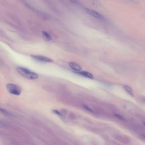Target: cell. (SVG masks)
<instances>
[{
	"label": "cell",
	"mask_w": 145,
	"mask_h": 145,
	"mask_svg": "<svg viewBox=\"0 0 145 145\" xmlns=\"http://www.w3.org/2000/svg\"><path fill=\"white\" fill-rule=\"evenodd\" d=\"M17 70L22 77L30 80H35L38 78V75L35 72L22 67H18Z\"/></svg>",
	"instance_id": "6da1fadb"
},
{
	"label": "cell",
	"mask_w": 145,
	"mask_h": 145,
	"mask_svg": "<svg viewBox=\"0 0 145 145\" xmlns=\"http://www.w3.org/2000/svg\"><path fill=\"white\" fill-rule=\"evenodd\" d=\"M6 88L9 92L12 94L19 95L21 93V88L15 84L9 83L7 85Z\"/></svg>",
	"instance_id": "7a4b0ae2"
},
{
	"label": "cell",
	"mask_w": 145,
	"mask_h": 145,
	"mask_svg": "<svg viewBox=\"0 0 145 145\" xmlns=\"http://www.w3.org/2000/svg\"><path fill=\"white\" fill-rule=\"evenodd\" d=\"M33 59L37 61L45 63H51L53 61L52 59L45 56L40 55H32L31 56Z\"/></svg>",
	"instance_id": "3957f363"
},
{
	"label": "cell",
	"mask_w": 145,
	"mask_h": 145,
	"mask_svg": "<svg viewBox=\"0 0 145 145\" xmlns=\"http://www.w3.org/2000/svg\"><path fill=\"white\" fill-rule=\"evenodd\" d=\"M85 10L86 12L88 13L93 17L100 19H105L103 16L94 10L87 8L85 9Z\"/></svg>",
	"instance_id": "277c9868"
},
{
	"label": "cell",
	"mask_w": 145,
	"mask_h": 145,
	"mask_svg": "<svg viewBox=\"0 0 145 145\" xmlns=\"http://www.w3.org/2000/svg\"><path fill=\"white\" fill-rule=\"evenodd\" d=\"M77 74L90 79H93V77L90 72L87 71H83L76 72Z\"/></svg>",
	"instance_id": "5b68a950"
},
{
	"label": "cell",
	"mask_w": 145,
	"mask_h": 145,
	"mask_svg": "<svg viewBox=\"0 0 145 145\" xmlns=\"http://www.w3.org/2000/svg\"><path fill=\"white\" fill-rule=\"evenodd\" d=\"M69 65L71 68L77 71H79L81 69V66L77 63L73 62H70Z\"/></svg>",
	"instance_id": "8992f818"
},
{
	"label": "cell",
	"mask_w": 145,
	"mask_h": 145,
	"mask_svg": "<svg viewBox=\"0 0 145 145\" xmlns=\"http://www.w3.org/2000/svg\"><path fill=\"white\" fill-rule=\"evenodd\" d=\"M123 88L131 96H133V93L132 90V88L130 86L127 85H124L123 86Z\"/></svg>",
	"instance_id": "52a82bcc"
},
{
	"label": "cell",
	"mask_w": 145,
	"mask_h": 145,
	"mask_svg": "<svg viewBox=\"0 0 145 145\" xmlns=\"http://www.w3.org/2000/svg\"><path fill=\"white\" fill-rule=\"evenodd\" d=\"M0 112L3 113V114L8 116L12 115L11 112L6 109L2 108L0 107Z\"/></svg>",
	"instance_id": "ba28073f"
},
{
	"label": "cell",
	"mask_w": 145,
	"mask_h": 145,
	"mask_svg": "<svg viewBox=\"0 0 145 145\" xmlns=\"http://www.w3.org/2000/svg\"><path fill=\"white\" fill-rule=\"evenodd\" d=\"M43 36L45 37L46 39L48 40H51L52 39V38L50 35L48 33L45 31H43L42 32Z\"/></svg>",
	"instance_id": "9c48e42d"
},
{
	"label": "cell",
	"mask_w": 145,
	"mask_h": 145,
	"mask_svg": "<svg viewBox=\"0 0 145 145\" xmlns=\"http://www.w3.org/2000/svg\"><path fill=\"white\" fill-rule=\"evenodd\" d=\"M83 107L87 111H90V112H91L92 113H94V111H93V109H92L91 108L88 106H87L85 105H83Z\"/></svg>",
	"instance_id": "30bf717a"
},
{
	"label": "cell",
	"mask_w": 145,
	"mask_h": 145,
	"mask_svg": "<svg viewBox=\"0 0 145 145\" xmlns=\"http://www.w3.org/2000/svg\"><path fill=\"white\" fill-rule=\"evenodd\" d=\"M114 115L116 117L119 118L120 119L124 120V121H125V119L122 116L120 115L119 114H114Z\"/></svg>",
	"instance_id": "8fae6325"
},
{
	"label": "cell",
	"mask_w": 145,
	"mask_h": 145,
	"mask_svg": "<svg viewBox=\"0 0 145 145\" xmlns=\"http://www.w3.org/2000/svg\"><path fill=\"white\" fill-rule=\"evenodd\" d=\"M53 111L54 113H55V114H57L58 115H61V113H60L59 111L57 110H53Z\"/></svg>",
	"instance_id": "7c38bea8"
}]
</instances>
